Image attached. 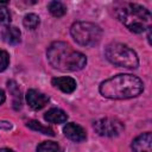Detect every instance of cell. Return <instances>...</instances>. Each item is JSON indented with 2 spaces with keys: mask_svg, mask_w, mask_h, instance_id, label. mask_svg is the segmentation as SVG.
<instances>
[{
  "mask_svg": "<svg viewBox=\"0 0 152 152\" xmlns=\"http://www.w3.org/2000/svg\"><path fill=\"white\" fill-rule=\"evenodd\" d=\"M102 96L112 100H126L140 95L144 90L142 81L131 74H119L100 84Z\"/></svg>",
  "mask_w": 152,
  "mask_h": 152,
  "instance_id": "1",
  "label": "cell"
},
{
  "mask_svg": "<svg viewBox=\"0 0 152 152\" xmlns=\"http://www.w3.org/2000/svg\"><path fill=\"white\" fill-rule=\"evenodd\" d=\"M49 63L62 71H77L86 66L87 57L64 42H53L46 51Z\"/></svg>",
  "mask_w": 152,
  "mask_h": 152,
  "instance_id": "2",
  "label": "cell"
},
{
  "mask_svg": "<svg viewBox=\"0 0 152 152\" xmlns=\"http://www.w3.org/2000/svg\"><path fill=\"white\" fill-rule=\"evenodd\" d=\"M115 14L118 19L133 33H141L151 27V13L141 5L121 2L115 7Z\"/></svg>",
  "mask_w": 152,
  "mask_h": 152,
  "instance_id": "3",
  "label": "cell"
},
{
  "mask_svg": "<svg viewBox=\"0 0 152 152\" xmlns=\"http://www.w3.org/2000/svg\"><path fill=\"white\" fill-rule=\"evenodd\" d=\"M106 58L114 65L128 69H135L139 65V59L131 48L121 43H110L104 50Z\"/></svg>",
  "mask_w": 152,
  "mask_h": 152,
  "instance_id": "4",
  "label": "cell"
},
{
  "mask_svg": "<svg viewBox=\"0 0 152 152\" xmlns=\"http://www.w3.org/2000/svg\"><path fill=\"white\" fill-rule=\"evenodd\" d=\"M70 33L74 40L83 46H93L97 44L102 37L100 26L89 21H76L70 27Z\"/></svg>",
  "mask_w": 152,
  "mask_h": 152,
  "instance_id": "5",
  "label": "cell"
},
{
  "mask_svg": "<svg viewBox=\"0 0 152 152\" xmlns=\"http://www.w3.org/2000/svg\"><path fill=\"white\" fill-rule=\"evenodd\" d=\"M124 124L113 118L100 119L94 124L95 132L101 137H116L124 131Z\"/></svg>",
  "mask_w": 152,
  "mask_h": 152,
  "instance_id": "6",
  "label": "cell"
},
{
  "mask_svg": "<svg viewBox=\"0 0 152 152\" xmlns=\"http://www.w3.org/2000/svg\"><path fill=\"white\" fill-rule=\"evenodd\" d=\"M26 101L32 109L38 110V109H42L49 102V96L36 89H30L26 93Z\"/></svg>",
  "mask_w": 152,
  "mask_h": 152,
  "instance_id": "7",
  "label": "cell"
},
{
  "mask_svg": "<svg viewBox=\"0 0 152 152\" xmlns=\"http://www.w3.org/2000/svg\"><path fill=\"white\" fill-rule=\"evenodd\" d=\"M63 133L66 138H69L70 140L72 141H76V142H80V141H83L86 140L87 138V134H86V131L83 127H81L80 125L77 124H74V122H69L64 126L63 128Z\"/></svg>",
  "mask_w": 152,
  "mask_h": 152,
  "instance_id": "8",
  "label": "cell"
},
{
  "mask_svg": "<svg viewBox=\"0 0 152 152\" xmlns=\"http://www.w3.org/2000/svg\"><path fill=\"white\" fill-rule=\"evenodd\" d=\"M133 152H152V134L150 132L137 137L132 142Z\"/></svg>",
  "mask_w": 152,
  "mask_h": 152,
  "instance_id": "9",
  "label": "cell"
},
{
  "mask_svg": "<svg viewBox=\"0 0 152 152\" xmlns=\"http://www.w3.org/2000/svg\"><path fill=\"white\" fill-rule=\"evenodd\" d=\"M52 86L58 88L59 90H62L63 93H72L75 89H76V81L72 78V77H69V76H63V77H55L52 78L51 81Z\"/></svg>",
  "mask_w": 152,
  "mask_h": 152,
  "instance_id": "10",
  "label": "cell"
},
{
  "mask_svg": "<svg viewBox=\"0 0 152 152\" xmlns=\"http://www.w3.org/2000/svg\"><path fill=\"white\" fill-rule=\"evenodd\" d=\"M2 39L7 43V44H11V45H15L20 42V37H21V33H20V30L15 26H11V25H7L4 30H2Z\"/></svg>",
  "mask_w": 152,
  "mask_h": 152,
  "instance_id": "11",
  "label": "cell"
},
{
  "mask_svg": "<svg viewBox=\"0 0 152 152\" xmlns=\"http://www.w3.org/2000/svg\"><path fill=\"white\" fill-rule=\"evenodd\" d=\"M44 119L51 124H63L66 121L68 115L59 108H51L44 114Z\"/></svg>",
  "mask_w": 152,
  "mask_h": 152,
  "instance_id": "12",
  "label": "cell"
},
{
  "mask_svg": "<svg viewBox=\"0 0 152 152\" xmlns=\"http://www.w3.org/2000/svg\"><path fill=\"white\" fill-rule=\"evenodd\" d=\"M48 10L53 17H57V18L63 17L65 14V12H66V7L61 1H51V2H49Z\"/></svg>",
  "mask_w": 152,
  "mask_h": 152,
  "instance_id": "13",
  "label": "cell"
},
{
  "mask_svg": "<svg viewBox=\"0 0 152 152\" xmlns=\"http://www.w3.org/2000/svg\"><path fill=\"white\" fill-rule=\"evenodd\" d=\"M27 127L31 128V129H33V131H38L39 133L46 134V135H51V137L55 135L53 131H52L50 127H48V126H43L40 122H38V121H36V120H31V121H28V122H27Z\"/></svg>",
  "mask_w": 152,
  "mask_h": 152,
  "instance_id": "14",
  "label": "cell"
},
{
  "mask_svg": "<svg viewBox=\"0 0 152 152\" xmlns=\"http://www.w3.org/2000/svg\"><path fill=\"white\" fill-rule=\"evenodd\" d=\"M37 152H62V148L55 141H43L38 145Z\"/></svg>",
  "mask_w": 152,
  "mask_h": 152,
  "instance_id": "15",
  "label": "cell"
},
{
  "mask_svg": "<svg viewBox=\"0 0 152 152\" xmlns=\"http://www.w3.org/2000/svg\"><path fill=\"white\" fill-rule=\"evenodd\" d=\"M39 23H40L39 17H38L37 14H34V13H28V14H26V15L24 17V19H23L24 26H25L26 28H28V30H34V28L39 25Z\"/></svg>",
  "mask_w": 152,
  "mask_h": 152,
  "instance_id": "16",
  "label": "cell"
},
{
  "mask_svg": "<svg viewBox=\"0 0 152 152\" xmlns=\"http://www.w3.org/2000/svg\"><path fill=\"white\" fill-rule=\"evenodd\" d=\"M8 89L13 94V99H14V108L18 109L21 107V96H20V90L19 88L17 87V84L13 82V81H10L8 82Z\"/></svg>",
  "mask_w": 152,
  "mask_h": 152,
  "instance_id": "17",
  "label": "cell"
},
{
  "mask_svg": "<svg viewBox=\"0 0 152 152\" xmlns=\"http://www.w3.org/2000/svg\"><path fill=\"white\" fill-rule=\"evenodd\" d=\"M6 4V1L0 2V24H8L11 21V13L8 8L5 6Z\"/></svg>",
  "mask_w": 152,
  "mask_h": 152,
  "instance_id": "18",
  "label": "cell"
},
{
  "mask_svg": "<svg viewBox=\"0 0 152 152\" xmlns=\"http://www.w3.org/2000/svg\"><path fill=\"white\" fill-rule=\"evenodd\" d=\"M8 63H10L8 53L6 51H4V50H0V72L4 71L8 66Z\"/></svg>",
  "mask_w": 152,
  "mask_h": 152,
  "instance_id": "19",
  "label": "cell"
},
{
  "mask_svg": "<svg viewBox=\"0 0 152 152\" xmlns=\"http://www.w3.org/2000/svg\"><path fill=\"white\" fill-rule=\"evenodd\" d=\"M6 100V96H5V91L2 89H0V104H2Z\"/></svg>",
  "mask_w": 152,
  "mask_h": 152,
  "instance_id": "20",
  "label": "cell"
},
{
  "mask_svg": "<svg viewBox=\"0 0 152 152\" xmlns=\"http://www.w3.org/2000/svg\"><path fill=\"white\" fill-rule=\"evenodd\" d=\"M0 152H13V151L10 148H0Z\"/></svg>",
  "mask_w": 152,
  "mask_h": 152,
  "instance_id": "21",
  "label": "cell"
}]
</instances>
